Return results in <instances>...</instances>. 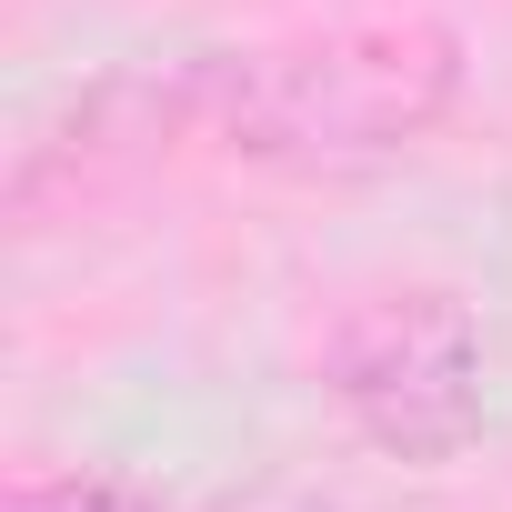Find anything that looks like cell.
I'll list each match as a JSON object with an SVG mask.
<instances>
[{
  "label": "cell",
  "instance_id": "cell-3",
  "mask_svg": "<svg viewBox=\"0 0 512 512\" xmlns=\"http://www.w3.org/2000/svg\"><path fill=\"white\" fill-rule=\"evenodd\" d=\"M0 512H161V492H151L141 472L81 462V472H31V482H11Z\"/></svg>",
  "mask_w": 512,
  "mask_h": 512
},
{
  "label": "cell",
  "instance_id": "cell-2",
  "mask_svg": "<svg viewBox=\"0 0 512 512\" xmlns=\"http://www.w3.org/2000/svg\"><path fill=\"white\" fill-rule=\"evenodd\" d=\"M322 382L342 422L392 462H452L482 432V332L452 292H422V282L362 292L322 342Z\"/></svg>",
  "mask_w": 512,
  "mask_h": 512
},
{
  "label": "cell",
  "instance_id": "cell-1",
  "mask_svg": "<svg viewBox=\"0 0 512 512\" xmlns=\"http://www.w3.org/2000/svg\"><path fill=\"white\" fill-rule=\"evenodd\" d=\"M462 91V41L422 11L332 21L272 51L211 61V141L251 161H382Z\"/></svg>",
  "mask_w": 512,
  "mask_h": 512
}]
</instances>
